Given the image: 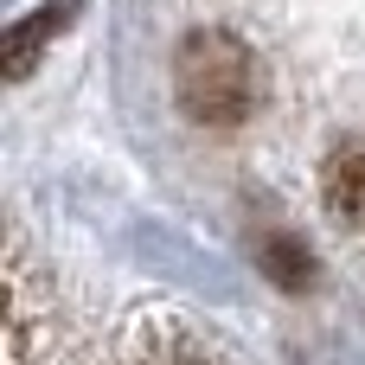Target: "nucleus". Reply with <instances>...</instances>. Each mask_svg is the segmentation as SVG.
<instances>
[{"label": "nucleus", "mask_w": 365, "mask_h": 365, "mask_svg": "<svg viewBox=\"0 0 365 365\" xmlns=\"http://www.w3.org/2000/svg\"><path fill=\"white\" fill-rule=\"evenodd\" d=\"M327 212L340 218V225H365V148H334V160H327Z\"/></svg>", "instance_id": "7ed1b4c3"}, {"label": "nucleus", "mask_w": 365, "mask_h": 365, "mask_svg": "<svg viewBox=\"0 0 365 365\" xmlns=\"http://www.w3.org/2000/svg\"><path fill=\"white\" fill-rule=\"evenodd\" d=\"M71 13H77V0H51V6H32V19H19V26L6 32L0 64H6V77H13V83L38 64V45H51V38L71 26Z\"/></svg>", "instance_id": "f03ea898"}, {"label": "nucleus", "mask_w": 365, "mask_h": 365, "mask_svg": "<svg viewBox=\"0 0 365 365\" xmlns=\"http://www.w3.org/2000/svg\"><path fill=\"white\" fill-rule=\"evenodd\" d=\"M173 90L199 128H237L257 109L263 77H257V58L237 32H192L173 58Z\"/></svg>", "instance_id": "f257e3e1"}, {"label": "nucleus", "mask_w": 365, "mask_h": 365, "mask_svg": "<svg viewBox=\"0 0 365 365\" xmlns=\"http://www.w3.org/2000/svg\"><path fill=\"white\" fill-rule=\"evenodd\" d=\"M263 269H269L282 289H308V282H314V257H308L295 237H263Z\"/></svg>", "instance_id": "20e7f679"}]
</instances>
